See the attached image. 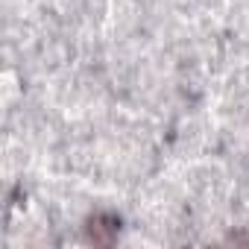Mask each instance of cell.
<instances>
[{"label": "cell", "instance_id": "cell-1", "mask_svg": "<svg viewBox=\"0 0 249 249\" xmlns=\"http://www.w3.org/2000/svg\"><path fill=\"white\" fill-rule=\"evenodd\" d=\"M120 231V220L111 217V214H97L88 220V237L94 243H111Z\"/></svg>", "mask_w": 249, "mask_h": 249}]
</instances>
